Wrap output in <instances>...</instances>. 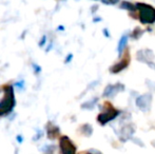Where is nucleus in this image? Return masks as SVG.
<instances>
[{
    "instance_id": "6e6552de",
    "label": "nucleus",
    "mask_w": 155,
    "mask_h": 154,
    "mask_svg": "<svg viewBox=\"0 0 155 154\" xmlns=\"http://www.w3.org/2000/svg\"><path fill=\"white\" fill-rule=\"evenodd\" d=\"M120 8H126V10L128 11H131V12H135V10H136V5H134V4H132L131 2H128V1H124L123 3L120 4Z\"/></svg>"
},
{
    "instance_id": "ddd939ff",
    "label": "nucleus",
    "mask_w": 155,
    "mask_h": 154,
    "mask_svg": "<svg viewBox=\"0 0 155 154\" xmlns=\"http://www.w3.org/2000/svg\"><path fill=\"white\" fill-rule=\"evenodd\" d=\"M71 59H72V55H69V56H68V58H67V59H65V62H69Z\"/></svg>"
},
{
    "instance_id": "39448f33",
    "label": "nucleus",
    "mask_w": 155,
    "mask_h": 154,
    "mask_svg": "<svg viewBox=\"0 0 155 154\" xmlns=\"http://www.w3.org/2000/svg\"><path fill=\"white\" fill-rule=\"evenodd\" d=\"M129 64H130V54H129V52L127 51L123 59H121L118 64H116L115 66H113L112 68H111V72L119 73L120 71H123L124 69H126L127 67L129 66Z\"/></svg>"
},
{
    "instance_id": "9d476101",
    "label": "nucleus",
    "mask_w": 155,
    "mask_h": 154,
    "mask_svg": "<svg viewBox=\"0 0 155 154\" xmlns=\"http://www.w3.org/2000/svg\"><path fill=\"white\" fill-rule=\"evenodd\" d=\"M143 34V30H141V29H139V28H136V29L133 31V33H132V37L133 38H139L141 35Z\"/></svg>"
},
{
    "instance_id": "423d86ee",
    "label": "nucleus",
    "mask_w": 155,
    "mask_h": 154,
    "mask_svg": "<svg viewBox=\"0 0 155 154\" xmlns=\"http://www.w3.org/2000/svg\"><path fill=\"white\" fill-rule=\"evenodd\" d=\"M119 84H117V86H108L106 90H104V96H113V95L116 92H118L119 90H124V86L121 87V88H117Z\"/></svg>"
},
{
    "instance_id": "1a4fd4ad",
    "label": "nucleus",
    "mask_w": 155,
    "mask_h": 154,
    "mask_svg": "<svg viewBox=\"0 0 155 154\" xmlns=\"http://www.w3.org/2000/svg\"><path fill=\"white\" fill-rule=\"evenodd\" d=\"M58 133H59V130L56 127H52L48 129V136H49L50 138H55L56 136L58 135Z\"/></svg>"
},
{
    "instance_id": "7ed1b4c3",
    "label": "nucleus",
    "mask_w": 155,
    "mask_h": 154,
    "mask_svg": "<svg viewBox=\"0 0 155 154\" xmlns=\"http://www.w3.org/2000/svg\"><path fill=\"white\" fill-rule=\"evenodd\" d=\"M119 114V111H117L110 103H104V112L100 113L97 117V120L101 125H106L110 120H113L115 117H117Z\"/></svg>"
},
{
    "instance_id": "f03ea898",
    "label": "nucleus",
    "mask_w": 155,
    "mask_h": 154,
    "mask_svg": "<svg viewBox=\"0 0 155 154\" xmlns=\"http://www.w3.org/2000/svg\"><path fill=\"white\" fill-rule=\"evenodd\" d=\"M5 95L4 98L0 101V116L8 113L13 110L15 106V98H14V92H13V87L8 86L4 88Z\"/></svg>"
},
{
    "instance_id": "20e7f679",
    "label": "nucleus",
    "mask_w": 155,
    "mask_h": 154,
    "mask_svg": "<svg viewBox=\"0 0 155 154\" xmlns=\"http://www.w3.org/2000/svg\"><path fill=\"white\" fill-rule=\"evenodd\" d=\"M60 150L63 154H73L76 152V148L74 146L73 143L70 140V138L68 136H62L60 138Z\"/></svg>"
},
{
    "instance_id": "9b49d317",
    "label": "nucleus",
    "mask_w": 155,
    "mask_h": 154,
    "mask_svg": "<svg viewBox=\"0 0 155 154\" xmlns=\"http://www.w3.org/2000/svg\"><path fill=\"white\" fill-rule=\"evenodd\" d=\"M101 1L106 4H116L117 2H119V0H101Z\"/></svg>"
},
{
    "instance_id": "f257e3e1",
    "label": "nucleus",
    "mask_w": 155,
    "mask_h": 154,
    "mask_svg": "<svg viewBox=\"0 0 155 154\" xmlns=\"http://www.w3.org/2000/svg\"><path fill=\"white\" fill-rule=\"evenodd\" d=\"M136 8L139 13V20L143 25H151L155 22V8L146 3H137Z\"/></svg>"
},
{
    "instance_id": "f8f14e48",
    "label": "nucleus",
    "mask_w": 155,
    "mask_h": 154,
    "mask_svg": "<svg viewBox=\"0 0 155 154\" xmlns=\"http://www.w3.org/2000/svg\"><path fill=\"white\" fill-rule=\"evenodd\" d=\"M45 36H43V37H42V40L40 41V43H39V44H40V45H43V43H45Z\"/></svg>"
},
{
    "instance_id": "0eeeda50",
    "label": "nucleus",
    "mask_w": 155,
    "mask_h": 154,
    "mask_svg": "<svg viewBox=\"0 0 155 154\" xmlns=\"http://www.w3.org/2000/svg\"><path fill=\"white\" fill-rule=\"evenodd\" d=\"M127 40H128V36H123V37L120 38V40H119V43H118V48H117V51H118L119 55H120L121 53H123L124 47H126L127 44Z\"/></svg>"
}]
</instances>
